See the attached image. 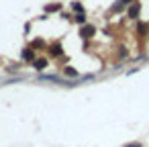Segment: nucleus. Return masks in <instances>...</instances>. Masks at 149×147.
Returning <instances> with one entry per match:
<instances>
[{"label":"nucleus","mask_w":149,"mask_h":147,"mask_svg":"<svg viewBox=\"0 0 149 147\" xmlns=\"http://www.w3.org/2000/svg\"><path fill=\"white\" fill-rule=\"evenodd\" d=\"M23 57H25V59H33L35 55H33V53H29V49H25V53H23Z\"/></svg>","instance_id":"nucleus-2"},{"label":"nucleus","mask_w":149,"mask_h":147,"mask_svg":"<svg viewBox=\"0 0 149 147\" xmlns=\"http://www.w3.org/2000/svg\"><path fill=\"white\" fill-rule=\"evenodd\" d=\"M45 65H47V59H37V61H35V68H37V70H43Z\"/></svg>","instance_id":"nucleus-1"},{"label":"nucleus","mask_w":149,"mask_h":147,"mask_svg":"<svg viewBox=\"0 0 149 147\" xmlns=\"http://www.w3.org/2000/svg\"><path fill=\"white\" fill-rule=\"evenodd\" d=\"M72 6H74V10H82V4H78V2H74Z\"/></svg>","instance_id":"nucleus-3"},{"label":"nucleus","mask_w":149,"mask_h":147,"mask_svg":"<svg viewBox=\"0 0 149 147\" xmlns=\"http://www.w3.org/2000/svg\"><path fill=\"white\" fill-rule=\"evenodd\" d=\"M125 147H141V143H129V145H125Z\"/></svg>","instance_id":"nucleus-5"},{"label":"nucleus","mask_w":149,"mask_h":147,"mask_svg":"<svg viewBox=\"0 0 149 147\" xmlns=\"http://www.w3.org/2000/svg\"><path fill=\"white\" fill-rule=\"evenodd\" d=\"M65 74H68V76H76V72H74L72 68H68V70H65Z\"/></svg>","instance_id":"nucleus-4"}]
</instances>
